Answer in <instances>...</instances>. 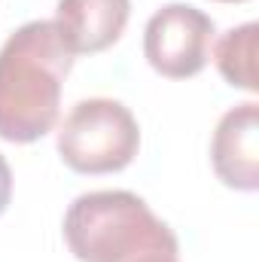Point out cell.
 Returning a JSON list of instances; mask_svg holds the SVG:
<instances>
[{"label": "cell", "instance_id": "7a4b0ae2", "mask_svg": "<svg viewBox=\"0 0 259 262\" xmlns=\"http://www.w3.org/2000/svg\"><path fill=\"white\" fill-rule=\"evenodd\" d=\"M64 241L79 262H177L180 253L171 226L125 189L76 198L64 213Z\"/></svg>", "mask_w": 259, "mask_h": 262}, {"label": "cell", "instance_id": "9c48e42d", "mask_svg": "<svg viewBox=\"0 0 259 262\" xmlns=\"http://www.w3.org/2000/svg\"><path fill=\"white\" fill-rule=\"evenodd\" d=\"M217 3H244V0H217Z\"/></svg>", "mask_w": 259, "mask_h": 262}, {"label": "cell", "instance_id": "3957f363", "mask_svg": "<svg viewBox=\"0 0 259 262\" xmlns=\"http://www.w3.org/2000/svg\"><path fill=\"white\" fill-rule=\"evenodd\" d=\"M140 149L137 119L122 101H79L58 128V156L76 174H116Z\"/></svg>", "mask_w": 259, "mask_h": 262}, {"label": "cell", "instance_id": "5b68a950", "mask_svg": "<svg viewBox=\"0 0 259 262\" xmlns=\"http://www.w3.org/2000/svg\"><path fill=\"white\" fill-rule=\"evenodd\" d=\"M210 162L217 177L241 192L259 186V104L244 101L223 113L210 140Z\"/></svg>", "mask_w": 259, "mask_h": 262}, {"label": "cell", "instance_id": "52a82bcc", "mask_svg": "<svg viewBox=\"0 0 259 262\" xmlns=\"http://www.w3.org/2000/svg\"><path fill=\"white\" fill-rule=\"evenodd\" d=\"M256 40H259V25L256 21H247V25H238L232 31H226L213 49V61L220 76L235 85V89H244V92H256Z\"/></svg>", "mask_w": 259, "mask_h": 262}, {"label": "cell", "instance_id": "8992f818", "mask_svg": "<svg viewBox=\"0 0 259 262\" xmlns=\"http://www.w3.org/2000/svg\"><path fill=\"white\" fill-rule=\"evenodd\" d=\"M131 18V0H58L55 25L73 55L110 49Z\"/></svg>", "mask_w": 259, "mask_h": 262}, {"label": "cell", "instance_id": "6da1fadb", "mask_svg": "<svg viewBox=\"0 0 259 262\" xmlns=\"http://www.w3.org/2000/svg\"><path fill=\"white\" fill-rule=\"evenodd\" d=\"M55 21H28L0 46V137L34 143L55 128L61 85L73 67Z\"/></svg>", "mask_w": 259, "mask_h": 262}, {"label": "cell", "instance_id": "277c9868", "mask_svg": "<svg viewBox=\"0 0 259 262\" xmlns=\"http://www.w3.org/2000/svg\"><path fill=\"white\" fill-rule=\"evenodd\" d=\"M213 18L189 3H168L143 28V55L168 79H189L210 61Z\"/></svg>", "mask_w": 259, "mask_h": 262}, {"label": "cell", "instance_id": "ba28073f", "mask_svg": "<svg viewBox=\"0 0 259 262\" xmlns=\"http://www.w3.org/2000/svg\"><path fill=\"white\" fill-rule=\"evenodd\" d=\"M9 198H12V171H9V162L0 152V216L9 207Z\"/></svg>", "mask_w": 259, "mask_h": 262}]
</instances>
